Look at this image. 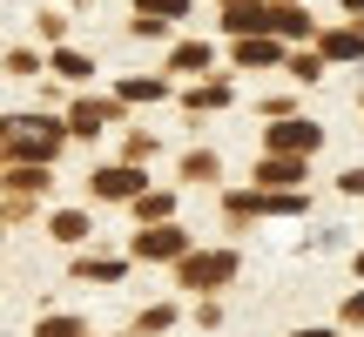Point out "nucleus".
<instances>
[{
    "mask_svg": "<svg viewBox=\"0 0 364 337\" xmlns=\"http://www.w3.org/2000/svg\"><path fill=\"white\" fill-rule=\"evenodd\" d=\"M149 21H169V14H189V0H142Z\"/></svg>",
    "mask_w": 364,
    "mask_h": 337,
    "instance_id": "19",
    "label": "nucleus"
},
{
    "mask_svg": "<svg viewBox=\"0 0 364 337\" xmlns=\"http://www.w3.org/2000/svg\"><path fill=\"white\" fill-rule=\"evenodd\" d=\"M34 337H88V324H81V317H41Z\"/></svg>",
    "mask_w": 364,
    "mask_h": 337,
    "instance_id": "14",
    "label": "nucleus"
},
{
    "mask_svg": "<svg viewBox=\"0 0 364 337\" xmlns=\"http://www.w3.org/2000/svg\"><path fill=\"white\" fill-rule=\"evenodd\" d=\"M169 68H182V75H189V68H209V48L203 41H182V48L169 54Z\"/></svg>",
    "mask_w": 364,
    "mask_h": 337,
    "instance_id": "17",
    "label": "nucleus"
},
{
    "mask_svg": "<svg viewBox=\"0 0 364 337\" xmlns=\"http://www.w3.org/2000/svg\"><path fill=\"white\" fill-rule=\"evenodd\" d=\"M34 68H41V54H27V48L7 54V75H34Z\"/></svg>",
    "mask_w": 364,
    "mask_h": 337,
    "instance_id": "21",
    "label": "nucleus"
},
{
    "mask_svg": "<svg viewBox=\"0 0 364 337\" xmlns=\"http://www.w3.org/2000/svg\"><path fill=\"white\" fill-rule=\"evenodd\" d=\"M358 277H364V250H358Z\"/></svg>",
    "mask_w": 364,
    "mask_h": 337,
    "instance_id": "25",
    "label": "nucleus"
},
{
    "mask_svg": "<svg viewBox=\"0 0 364 337\" xmlns=\"http://www.w3.org/2000/svg\"><path fill=\"white\" fill-rule=\"evenodd\" d=\"M102 203H135V196L149 189L142 182V168H129V162H115V168H95V182H88Z\"/></svg>",
    "mask_w": 364,
    "mask_h": 337,
    "instance_id": "2",
    "label": "nucleus"
},
{
    "mask_svg": "<svg viewBox=\"0 0 364 337\" xmlns=\"http://www.w3.org/2000/svg\"><path fill=\"white\" fill-rule=\"evenodd\" d=\"M108 115H115V108H102V102H75L61 129H68V142H88V135H102V122H108Z\"/></svg>",
    "mask_w": 364,
    "mask_h": 337,
    "instance_id": "5",
    "label": "nucleus"
},
{
    "mask_svg": "<svg viewBox=\"0 0 364 337\" xmlns=\"http://www.w3.org/2000/svg\"><path fill=\"white\" fill-rule=\"evenodd\" d=\"M182 176H189V182H209V176H216V156H189V162H182Z\"/></svg>",
    "mask_w": 364,
    "mask_h": 337,
    "instance_id": "20",
    "label": "nucleus"
},
{
    "mask_svg": "<svg viewBox=\"0 0 364 337\" xmlns=\"http://www.w3.org/2000/svg\"><path fill=\"white\" fill-rule=\"evenodd\" d=\"M290 75H297L304 88H311V81L324 75V54H290Z\"/></svg>",
    "mask_w": 364,
    "mask_h": 337,
    "instance_id": "18",
    "label": "nucleus"
},
{
    "mask_svg": "<svg viewBox=\"0 0 364 337\" xmlns=\"http://www.w3.org/2000/svg\"><path fill=\"white\" fill-rule=\"evenodd\" d=\"M182 243H189V236L162 223V230H142V236H135V257H142V263H176V257H182Z\"/></svg>",
    "mask_w": 364,
    "mask_h": 337,
    "instance_id": "3",
    "label": "nucleus"
},
{
    "mask_svg": "<svg viewBox=\"0 0 364 337\" xmlns=\"http://www.w3.org/2000/svg\"><path fill=\"white\" fill-rule=\"evenodd\" d=\"M344 324H364V297H351V304H344Z\"/></svg>",
    "mask_w": 364,
    "mask_h": 337,
    "instance_id": "23",
    "label": "nucleus"
},
{
    "mask_svg": "<svg viewBox=\"0 0 364 337\" xmlns=\"http://www.w3.org/2000/svg\"><path fill=\"white\" fill-rule=\"evenodd\" d=\"M311 14H304V7H290V0H284V7H263V34H290V41H297V34H311Z\"/></svg>",
    "mask_w": 364,
    "mask_h": 337,
    "instance_id": "6",
    "label": "nucleus"
},
{
    "mask_svg": "<svg viewBox=\"0 0 364 337\" xmlns=\"http://www.w3.org/2000/svg\"><path fill=\"white\" fill-rule=\"evenodd\" d=\"M182 102H189V108H223V102H230V81H209V88H189Z\"/></svg>",
    "mask_w": 364,
    "mask_h": 337,
    "instance_id": "15",
    "label": "nucleus"
},
{
    "mask_svg": "<svg viewBox=\"0 0 364 337\" xmlns=\"http://www.w3.org/2000/svg\"><path fill=\"white\" fill-rule=\"evenodd\" d=\"M338 189H344V196H364V168H344V176H338Z\"/></svg>",
    "mask_w": 364,
    "mask_h": 337,
    "instance_id": "22",
    "label": "nucleus"
},
{
    "mask_svg": "<svg viewBox=\"0 0 364 337\" xmlns=\"http://www.w3.org/2000/svg\"><path fill=\"white\" fill-rule=\"evenodd\" d=\"M263 182H304V156H277V162H263Z\"/></svg>",
    "mask_w": 364,
    "mask_h": 337,
    "instance_id": "13",
    "label": "nucleus"
},
{
    "mask_svg": "<svg viewBox=\"0 0 364 337\" xmlns=\"http://www.w3.org/2000/svg\"><path fill=\"white\" fill-rule=\"evenodd\" d=\"M122 102H162V95H169V88H162V81H149V75H135V81H122Z\"/></svg>",
    "mask_w": 364,
    "mask_h": 337,
    "instance_id": "12",
    "label": "nucleus"
},
{
    "mask_svg": "<svg viewBox=\"0 0 364 337\" xmlns=\"http://www.w3.org/2000/svg\"><path fill=\"white\" fill-rule=\"evenodd\" d=\"M290 337H331V331H290Z\"/></svg>",
    "mask_w": 364,
    "mask_h": 337,
    "instance_id": "24",
    "label": "nucleus"
},
{
    "mask_svg": "<svg viewBox=\"0 0 364 337\" xmlns=\"http://www.w3.org/2000/svg\"><path fill=\"white\" fill-rule=\"evenodd\" d=\"M75 277H95V284H115V277H122V263H108V257H81V263H75Z\"/></svg>",
    "mask_w": 364,
    "mask_h": 337,
    "instance_id": "16",
    "label": "nucleus"
},
{
    "mask_svg": "<svg viewBox=\"0 0 364 337\" xmlns=\"http://www.w3.org/2000/svg\"><path fill=\"white\" fill-rule=\"evenodd\" d=\"M284 61V48H277L270 34H243L236 41V68H277Z\"/></svg>",
    "mask_w": 364,
    "mask_h": 337,
    "instance_id": "7",
    "label": "nucleus"
},
{
    "mask_svg": "<svg viewBox=\"0 0 364 337\" xmlns=\"http://www.w3.org/2000/svg\"><path fill=\"white\" fill-rule=\"evenodd\" d=\"M48 230H54V243H81V236H88V209H61Z\"/></svg>",
    "mask_w": 364,
    "mask_h": 337,
    "instance_id": "9",
    "label": "nucleus"
},
{
    "mask_svg": "<svg viewBox=\"0 0 364 337\" xmlns=\"http://www.w3.org/2000/svg\"><path fill=\"white\" fill-rule=\"evenodd\" d=\"M317 142H324L317 122H277V129H270V149H284V156H311Z\"/></svg>",
    "mask_w": 364,
    "mask_h": 337,
    "instance_id": "4",
    "label": "nucleus"
},
{
    "mask_svg": "<svg viewBox=\"0 0 364 337\" xmlns=\"http://www.w3.org/2000/svg\"><path fill=\"white\" fill-rule=\"evenodd\" d=\"M169 209H176V196H169V189H149V196H135V216H142V223H162Z\"/></svg>",
    "mask_w": 364,
    "mask_h": 337,
    "instance_id": "10",
    "label": "nucleus"
},
{
    "mask_svg": "<svg viewBox=\"0 0 364 337\" xmlns=\"http://www.w3.org/2000/svg\"><path fill=\"white\" fill-rule=\"evenodd\" d=\"M176 277L189 290H216L223 277H236V250H203V257H176Z\"/></svg>",
    "mask_w": 364,
    "mask_h": 337,
    "instance_id": "1",
    "label": "nucleus"
},
{
    "mask_svg": "<svg viewBox=\"0 0 364 337\" xmlns=\"http://www.w3.org/2000/svg\"><path fill=\"white\" fill-rule=\"evenodd\" d=\"M54 75H68V81H88V75H95V61H88V54H75V48H61V54H54Z\"/></svg>",
    "mask_w": 364,
    "mask_h": 337,
    "instance_id": "11",
    "label": "nucleus"
},
{
    "mask_svg": "<svg viewBox=\"0 0 364 337\" xmlns=\"http://www.w3.org/2000/svg\"><path fill=\"white\" fill-rule=\"evenodd\" d=\"M324 61H364V27H338V34H324Z\"/></svg>",
    "mask_w": 364,
    "mask_h": 337,
    "instance_id": "8",
    "label": "nucleus"
}]
</instances>
